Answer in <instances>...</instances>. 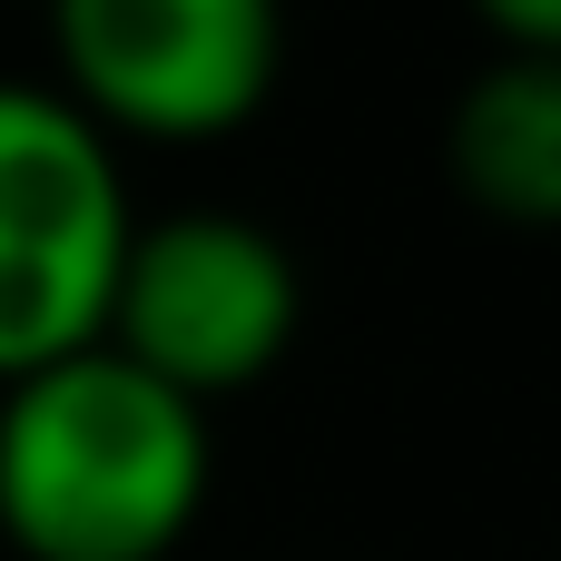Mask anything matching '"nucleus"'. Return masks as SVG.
I'll list each match as a JSON object with an SVG mask.
<instances>
[{
  "instance_id": "6",
  "label": "nucleus",
  "mask_w": 561,
  "mask_h": 561,
  "mask_svg": "<svg viewBox=\"0 0 561 561\" xmlns=\"http://www.w3.org/2000/svg\"><path fill=\"white\" fill-rule=\"evenodd\" d=\"M493 49H533V59H561V0H463Z\"/></svg>"
},
{
  "instance_id": "4",
  "label": "nucleus",
  "mask_w": 561,
  "mask_h": 561,
  "mask_svg": "<svg viewBox=\"0 0 561 561\" xmlns=\"http://www.w3.org/2000/svg\"><path fill=\"white\" fill-rule=\"evenodd\" d=\"M59 99L118 148L237 138L286 79V0H39Z\"/></svg>"
},
{
  "instance_id": "1",
  "label": "nucleus",
  "mask_w": 561,
  "mask_h": 561,
  "mask_svg": "<svg viewBox=\"0 0 561 561\" xmlns=\"http://www.w3.org/2000/svg\"><path fill=\"white\" fill-rule=\"evenodd\" d=\"M217 493V424L79 345L0 385V542L20 561H178Z\"/></svg>"
},
{
  "instance_id": "3",
  "label": "nucleus",
  "mask_w": 561,
  "mask_h": 561,
  "mask_svg": "<svg viewBox=\"0 0 561 561\" xmlns=\"http://www.w3.org/2000/svg\"><path fill=\"white\" fill-rule=\"evenodd\" d=\"M296 325H306V276H296V256L266 217L158 207V217L128 227L99 345L207 414V404L256 394L296 355Z\"/></svg>"
},
{
  "instance_id": "5",
  "label": "nucleus",
  "mask_w": 561,
  "mask_h": 561,
  "mask_svg": "<svg viewBox=\"0 0 561 561\" xmlns=\"http://www.w3.org/2000/svg\"><path fill=\"white\" fill-rule=\"evenodd\" d=\"M444 178L473 217L561 237V59L493 49L444 108Z\"/></svg>"
},
{
  "instance_id": "2",
  "label": "nucleus",
  "mask_w": 561,
  "mask_h": 561,
  "mask_svg": "<svg viewBox=\"0 0 561 561\" xmlns=\"http://www.w3.org/2000/svg\"><path fill=\"white\" fill-rule=\"evenodd\" d=\"M128 227L118 148L49 79H0V385L99 345Z\"/></svg>"
}]
</instances>
